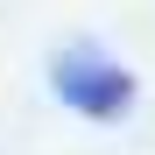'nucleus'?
<instances>
[{"label":"nucleus","mask_w":155,"mask_h":155,"mask_svg":"<svg viewBox=\"0 0 155 155\" xmlns=\"http://www.w3.org/2000/svg\"><path fill=\"white\" fill-rule=\"evenodd\" d=\"M49 85H57V99L71 113L85 120H127L134 113V71L99 57V49H64L57 64H49Z\"/></svg>","instance_id":"f257e3e1"}]
</instances>
